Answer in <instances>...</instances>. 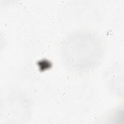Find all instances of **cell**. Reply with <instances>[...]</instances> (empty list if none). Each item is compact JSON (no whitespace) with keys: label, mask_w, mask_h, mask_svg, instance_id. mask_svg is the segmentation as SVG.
Instances as JSON below:
<instances>
[{"label":"cell","mask_w":124,"mask_h":124,"mask_svg":"<svg viewBox=\"0 0 124 124\" xmlns=\"http://www.w3.org/2000/svg\"><path fill=\"white\" fill-rule=\"evenodd\" d=\"M100 46L94 38L87 36H78L72 38L65 46V59L72 67L85 70L93 66L99 59Z\"/></svg>","instance_id":"cell-1"}]
</instances>
